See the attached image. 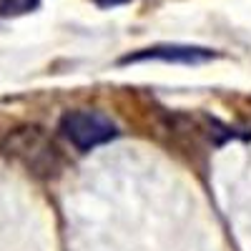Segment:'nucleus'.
Returning a JSON list of instances; mask_svg holds the SVG:
<instances>
[{
    "label": "nucleus",
    "mask_w": 251,
    "mask_h": 251,
    "mask_svg": "<svg viewBox=\"0 0 251 251\" xmlns=\"http://www.w3.org/2000/svg\"><path fill=\"white\" fill-rule=\"evenodd\" d=\"M91 3H96L103 10H108V8H118V5H128V3H133V0H91Z\"/></svg>",
    "instance_id": "4"
},
{
    "label": "nucleus",
    "mask_w": 251,
    "mask_h": 251,
    "mask_svg": "<svg viewBox=\"0 0 251 251\" xmlns=\"http://www.w3.org/2000/svg\"><path fill=\"white\" fill-rule=\"evenodd\" d=\"M58 131L78 151H91L96 146H103L118 136L116 123L98 111H68L60 118Z\"/></svg>",
    "instance_id": "1"
},
{
    "label": "nucleus",
    "mask_w": 251,
    "mask_h": 251,
    "mask_svg": "<svg viewBox=\"0 0 251 251\" xmlns=\"http://www.w3.org/2000/svg\"><path fill=\"white\" fill-rule=\"evenodd\" d=\"M43 0H0V18H20L35 13Z\"/></svg>",
    "instance_id": "3"
},
{
    "label": "nucleus",
    "mask_w": 251,
    "mask_h": 251,
    "mask_svg": "<svg viewBox=\"0 0 251 251\" xmlns=\"http://www.w3.org/2000/svg\"><path fill=\"white\" fill-rule=\"evenodd\" d=\"M219 58L214 48L206 46H191V43H156L149 48H141L133 53H126L118 63L128 66V63H146V60H161V63H181V66H201Z\"/></svg>",
    "instance_id": "2"
}]
</instances>
